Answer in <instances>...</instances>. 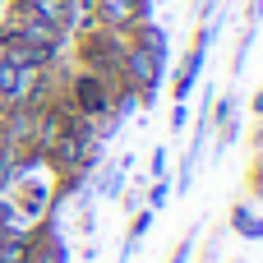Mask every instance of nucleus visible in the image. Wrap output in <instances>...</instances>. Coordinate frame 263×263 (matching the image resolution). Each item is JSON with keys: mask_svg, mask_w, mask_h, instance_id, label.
I'll return each instance as SVG.
<instances>
[{"mask_svg": "<svg viewBox=\"0 0 263 263\" xmlns=\"http://www.w3.org/2000/svg\"><path fill=\"white\" fill-rule=\"evenodd\" d=\"M162 60H166V32L153 23H139L129 32L125 60H120V83L139 92V102H153L162 88Z\"/></svg>", "mask_w": 263, "mask_h": 263, "instance_id": "f257e3e1", "label": "nucleus"}, {"mask_svg": "<svg viewBox=\"0 0 263 263\" xmlns=\"http://www.w3.org/2000/svg\"><path fill=\"white\" fill-rule=\"evenodd\" d=\"M125 46H129V32H111V28H88L79 37V60L88 74H102V79H120V60H125Z\"/></svg>", "mask_w": 263, "mask_h": 263, "instance_id": "f03ea898", "label": "nucleus"}, {"mask_svg": "<svg viewBox=\"0 0 263 263\" xmlns=\"http://www.w3.org/2000/svg\"><path fill=\"white\" fill-rule=\"evenodd\" d=\"M0 32H5V37H14V42H23V46H32V51H42L46 60H55V55H60V46H65V37H60V32H51L46 23H37V18L18 14V9L5 18V28H0Z\"/></svg>", "mask_w": 263, "mask_h": 263, "instance_id": "7ed1b4c3", "label": "nucleus"}, {"mask_svg": "<svg viewBox=\"0 0 263 263\" xmlns=\"http://www.w3.org/2000/svg\"><path fill=\"white\" fill-rule=\"evenodd\" d=\"M14 9L28 14V18H37V23H46L60 37L79 28V0H14Z\"/></svg>", "mask_w": 263, "mask_h": 263, "instance_id": "20e7f679", "label": "nucleus"}, {"mask_svg": "<svg viewBox=\"0 0 263 263\" xmlns=\"http://www.w3.org/2000/svg\"><path fill=\"white\" fill-rule=\"evenodd\" d=\"M92 18L97 28L134 32L139 23H148V0H92Z\"/></svg>", "mask_w": 263, "mask_h": 263, "instance_id": "39448f33", "label": "nucleus"}, {"mask_svg": "<svg viewBox=\"0 0 263 263\" xmlns=\"http://www.w3.org/2000/svg\"><path fill=\"white\" fill-rule=\"evenodd\" d=\"M69 92H74V116H83V120H92V116H106V111H111V88H106V79H102V74L79 69Z\"/></svg>", "mask_w": 263, "mask_h": 263, "instance_id": "423d86ee", "label": "nucleus"}, {"mask_svg": "<svg viewBox=\"0 0 263 263\" xmlns=\"http://www.w3.org/2000/svg\"><path fill=\"white\" fill-rule=\"evenodd\" d=\"M203 51H208V23L199 28L194 46L185 51V60H180V69H176V83H171L176 102H185V97H190V88H194V79H199V69H203Z\"/></svg>", "mask_w": 263, "mask_h": 263, "instance_id": "0eeeda50", "label": "nucleus"}, {"mask_svg": "<svg viewBox=\"0 0 263 263\" xmlns=\"http://www.w3.org/2000/svg\"><path fill=\"white\" fill-rule=\"evenodd\" d=\"M208 129L217 134L222 148L231 143V134H236V97H217V106H213V116H208Z\"/></svg>", "mask_w": 263, "mask_h": 263, "instance_id": "6e6552de", "label": "nucleus"}, {"mask_svg": "<svg viewBox=\"0 0 263 263\" xmlns=\"http://www.w3.org/2000/svg\"><path fill=\"white\" fill-rule=\"evenodd\" d=\"M0 263H32V236L0 231Z\"/></svg>", "mask_w": 263, "mask_h": 263, "instance_id": "1a4fd4ad", "label": "nucleus"}, {"mask_svg": "<svg viewBox=\"0 0 263 263\" xmlns=\"http://www.w3.org/2000/svg\"><path fill=\"white\" fill-rule=\"evenodd\" d=\"M231 231L245 236V240H263V217L250 203H236V208H231Z\"/></svg>", "mask_w": 263, "mask_h": 263, "instance_id": "9d476101", "label": "nucleus"}, {"mask_svg": "<svg viewBox=\"0 0 263 263\" xmlns=\"http://www.w3.org/2000/svg\"><path fill=\"white\" fill-rule=\"evenodd\" d=\"M148 222H153V208H143V213H134V222H129V240H125V250H120V263H129V254L139 250V240H143V231H148Z\"/></svg>", "mask_w": 263, "mask_h": 263, "instance_id": "9b49d317", "label": "nucleus"}, {"mask_svg": "<svg viewBox=\"0 0 263 263\" xmlns=\"http://www.w3.org/2000/svg\"><path fill=\"white\" fill-rule=\"evenodd\" d=\"M194 240H199V231H185V236L176 240V250H171V259H166V263H190V254H194Z\"/></svg>", "mask_w": 263, "mask_h": 263, "instance_id": "f8f14e48", "label": "nucleus"}, {"mask_svg": "<svg viewBox=\"0 0 263 263\" xmlns=\"http://www.w3.org/2000/svg\"><path fill=\"white\" fill-rule=\"evenodd\" d=\"M250 194H254V199H263V157L254 162V176H250Z\"/></svg>", "mask_w": 263, "mask_h": 263, "instance_id": "ddd939ff", "label": "nucleus"}, {"mask_svg": "<svg viewBox=\"0 0 263 263\" xmlns=\"http://www.w3.org/2000/svg\"><path fill=\"white\" fill-rule=\"evenodd\" d=\"M162 203H166V185L157 180V185H153V194H148V208H162Z\"/></svg>", "mask_w": 263, "mask_h": 263, "instance_id": "4468645a", "label": "nucleus"}, {"mask_svg": "<svg viewBox=\"0 0 263 263\" xmlns=\"http://www.w3.org/2000/svg\"><path fill=\"white\" fill-rule=\"evenodd\" d=\"M185 116H190V111H185V106H176V111H171V129H176V134H180V129H185Z\"/></svg>", "mask_w": 263, "mask_h": 263, "instance_id": "2eb2a0df", "label": "nucleus"}, {"mask_svg": "<svg viewBox=\"0 0 263 263\" xmlns=\"http://www.w3.org/2000/svg\"><path fill=\"white\" fill-rule=\"evenodd\" d=\"M250 111H254V116H259V120H263V88H259V92H254V102H250Z\"/></svg>", "mask_w": 263, "mask_h": 263, "instance_id": "dca6fc26", "label": "nucleus"}, {"mask_svg": "<svg viewBox=\"0 0 263 263\" xmlns=\"http://www.w3.org/2000/svg\"><path fill=\"white\" fill-rule=\"evenodd\" d=\"M0 143H5V111H0Z\"/></svg>", "mask_w": 263, "mask_h": 263, "instance_id": "f3484780", "label": "nucleus"}]
</instances>
